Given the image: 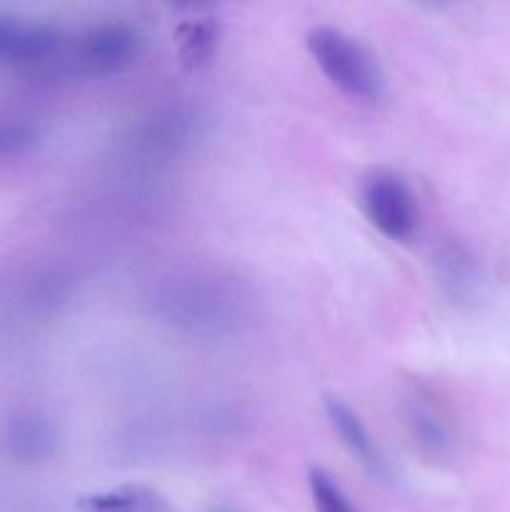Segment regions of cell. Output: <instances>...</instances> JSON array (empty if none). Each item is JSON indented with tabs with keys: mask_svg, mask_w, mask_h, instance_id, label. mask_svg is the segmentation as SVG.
<instances>
[{
	"mask_svg": "<svg viewBox=\"0 0 510 512\" xmlns=\"http://www.w3.org/2000/svg\"><path fill=\"white\" fill-rule=\"evenodd\" d=\"M143 45V35L125 20L90 25L83 35L73 40L70 58L85 73H113L133 63Z\"/></svg>",
	"mask_w": 510,
	"mask_h": 512,
	"instance_id": "obj_4",
	"label": "cell"
},
{
	"mask_svg": "<svg viewBox=\"0 0 510 512\" xmlns=\"http://www.w3.org/2000/svg\"><path fill=\"white\" fill-rule=\"evenodd\" d=\"M400 415L410 440L430 463H445L455 455V430L440 400L425 385L408 383L400 390Z\"/></svg>",
	"mask_w": 510,
	"mask_h": 512,
	"instance_id": "obj_3",
	"label": "cell"
},
{
	"mask_svg": "<svg viewBox=\"0 0 510 512\" xmlns=\"http://www.w3.org/2000/svg\"><path fill=\"white\" fill-rule=\"evenodd\" d=\"M310 58L345 98L378 103L385 95V75L378 58L358 38L333 25H315L305 35Z\"/></svg>",
	"mask_w": 510,
	"mask_h": 512,
	"instance_id": "obj_1",
	"label": "cell"
},
{
	"mask_svg": "<svg viewBox=\"0 0 510 512\" xmlns=\"http://www.w3.org/2000/svg\"><path fill=\"white\" fill-rule=\"evenodd\" d=\"M323 408L330 428L338 433L340 443L345 445L350 458L358 460L373 478H388V463H385L378 443H375L370 430L363 425L360 415L345 400L335 398V395H325Z\"/></svg>",
	"mask_w": 510,
	"mask_h": 512,
	"instance_id": "obj_5",
	"label": "cell"
},
{
	"mask_svg": "<svg viewBox=\"0 0 510 512\" xmlns=\"http://www.w3.org/2000/svg\"><path fill=\"white\" fill-rule=\"evenodd\" d=\"M360 203L370 225L395 243H405L415 235L420 223L418 198L395 170L378 168L363 180Z\"/></svg>",
	"mask_w": 510,
	"mask_h": 512,
	"instance_id": "obj_2",
	"label": "cell"
},
{
	"mask_svg": "<svg viewBox=\"0 0 510 512\" xmlns=\"http://www.w3.org/2000/svg\"><path fill=\"white\" fill-rule=\"evenodd\" d=\"M78 512H173L168 500L145 485H120L103 493L85 495Z\"/></svg>",
	"mask_w": 510,
	"mask_h": 512,
	"instance_id": "obj_6",
	"label": "cell"
},
{
	"mask_svg": "<svg viewBox=\"0 0 510 512\" xmlns=\"http://www.w3.org/2000/svg\"><path fill=\"white\" fill-rule=\"evenodd\" d=\"M308 490L313 500L315 512H355L348 495L343 493L333 475L325 473L323 468H313L308 473Z\"/></svg>",
	"mask_w": 510,
	"mask_h": 512,
	"instance_id": "obj_8",
	"label": "cell"
},
{
	"mask_svg": "<svg viewBox=\"0 0 510 512\" xmlns=\"http://www.w3.org/2000/svg\"><path fill=\"white\" fill-rule=\"evenodd\" d=\"M208 512H238V510H233V508H213V510H208Z\"/></svg>",
	"mask_w": 510,
	"mask_h": 512,
	"instance_id": "obj_9",
	"label": "cell"
},
{
	"mask_svg": "<svg viewBox=\"0 0 510 512\" xmlns=\"http://www.w3.org/2000/svg\"><path fill=\"white\" fill-rule=\"evenodd\" d=\"M220 43V23L213 18L188 20L178 28L180 63L190 70H200L213 63Z\"/></svg>",
	"mask_w": 510,
	"mask_h": 512,
	"instance_id": "obj_7",
	"label": "cell"
}]
</instances>
